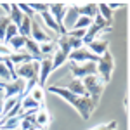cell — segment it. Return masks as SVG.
<instances>
[{
    "label": "cell",
    "mask_w": 130,
    "mask_h": 130,
    "mask_svg": "<svg viewBox=\"0 0 130 130\" xmlns=\"http://www.w3.org/2000/svg\"><path fill=\"white\" fill-rule=\"evenodd\" d=\"M76 12H78V16H83V18H89V19L94 21V18L97 16V4H80V5H76Z\"/></svg>",
    "instance_id": "obj_11"
},
{
    "label": "cell",
    "mask_w": 130,
    "mask_h": 130,
    "mask_svg": "<svg viewBox=\"0 0 130 130\" xmlns=\"http://www.w3.org/2000/svg\"><path fill=\"white\" fill-rule=\"evenodd\" d=\"M18 101H21L19 97H10V99H5V102H4V111H2V116H4V115H7V113H9V111L12 109L14 106H16V102H18Z\"/></svg>",
    "instance_id": "obj_28"
},
{
    "label": "cell",
    "mask_w": 130,
    "mask_h": 130,
    "mask_svg": "<svg viewBox=\"0 0 130 130\" xmlns=\"http://www.w3.org/2000/svg\"><path fill=\"white\" fill-rule=\"evenodd\" d=\"M49 90L52 92V94H57V95H59V97H62L64 101H68L70 104H73V106H75V109H76V111L82 115V118H83V120H89V116L92 115L94 108L97 106V104L90 99V97H78V95L71 94L70 90L64 89V87L50 85Z\"/></svg>",
    "instance_id": "obj_1"
},
{
    "label": "cell",
    "mask_w": 130,
    "mask_h": 130,
    "mask_svg": "<svg viewBox=\"0 0 130 130\" xmlns=\"http://www.w3.org/2000/svg\"><path fill=\"white\" fill-rule=\"evenodd\" d=\"M85 31L87 30H68V37H73V38H83L85 37Z\"/></svg>",
    "instance_id": "obj_30"
},
{
    "label": "cell",
    "mask_w": 130,
    "mask_h": 130,
    "mask_svg": "<svg viewBox=\"0 0 130 130\" xmlns=\"http://www.w3.org/2000/svg\"><path fill=\"white\" fill-rule=\"evenodd\" d=\"M82 83H83V87H85L87 97H90V99L97 104V102H99L101 94H102V90H104V83L99 80V76H97V75L85 76V78L82 80Z\"/></svg>",
    "instance_id": "obj_3"
},
{
    "label": "cell",
    "mask_w": 130,
    "mask_h": 130,
    "mask_svg": "<svg viewBox=\"0 0 130 130\" xmlns=\"http://www.w3.org/2000/svg\"><path fill=\"white\" fill-rule=\"evenodd\" d=\"M49 123H50L49 111L45 109L43 106H40V108L37 109V113H35V127H37V128H45Z\"/></svg>",
    "instance_id": "obj_12"
},
{
    "label": "cell",
    "mask_w": 130,
    "mask_h": 130,
    "mask_svg": "<svg viewBox=\"0 0 130 130\" xmlns=\"http://www.w3.org/2000/svg\"><path fill=\"white\" fill-rule=\"evenodd\" d=\"M28 5H30L31 10L37 12V14H43V12L49 10V2H31Z\"/></svg>",
    "instance_id": "obj_21"
},
{
    "label": "cell",
    "mask_w": 130,
    "mask_h": 130,
    "mask_svg": "<svg viewBox=\"0 0 130 130\" xmlns=\"http://www.w3.org/2000/svg\"><path fill=\"white\" fill-rule=\"evenodd\" d=\"M0 80L4 82V83H9V82H12V76H10L9 70H7V66H5L4 62H0Z\"/></svg>",
    "instance_id": "obj_25"
},
{
    "label": "cell",
    "mask_w": 130,
    "mask_h": 130,
    "mask_svg": "<svg viewBox=\"0 0 130 130\" xmlns=\"http://www.w3.org/2000/svg\"><path fill=\"white\" fill-rule=\"evenodd\" d=\"M9 61L14 64V66H19V64H24V62H30L31 56L28 52H10L9 54Z\"/></svg>",
    "instance_id": "obj_16"
},
{
    "label": "cell",
    "mask_w": 130,
    "mask_h": 130,
    "mask_svg": "<svg viewBox=\"0 0 130 130\" xmlns=\"http://www.w3.org/2000/svg\"><path fill=\"white\" fill-rule=\"evenodd\" d=\"M0 7L5 10L7 14H10V4H5V2H2V4H0Z\"/></svg>",
    "instance_id": "obj_32"
},
{
    "label": "cell",
    "mask_w": 130,
    "mask_h": 130,
    "mask_svg": "<svg viewBox=\"0 0 130 130\" xmlns=\"http://www.w3.org/2000/svg\"><path fill=\"white\" fill-rule=\"evenodd\" d=\"M24 90H26V80L23 78H16V80L9 82V83H4V92H5V99L10 97H24Z\"/></svg>",
    "instance_id": "obj_6"
},
{
    "label": "cell",
    "mask_w": 130,
    "mask_h": 130,
    "mask_svg": "<svg viewBox=\"0 0 130 130\" xmlns=\"http://www.w3.org/2000/svg\"><path fill=\"white\" fill-rule=\"evenodd\" d=\"M18 7H19V10L23 12V16H28L31 19H35V12L31 10V7L28 4H18Z\"/></svg>",
    "instance_id": "obj_29"
},
{
    "label": "cell",
    "mask_w": 130,
    "mask_h": 130,
    "mask_svg": "<svg viewBox=\"0 0 130 130\" xmlns=\"http://www.w3.org/2000/svg\"><path fill=\"white\" fill-rule=\"evenodd\" d=\"M68 61L70 62H76V64H83V62H99V57L94 56L89 49L82 47L78 50H73L70 54V57H68Z\"/></svg>",
    "instance_id": "obj_7"
},
{
    "label": "cell",
    "mask_w": 130,
    "mask_h": 130,
    "mask_svg": "<svg viewBox=\"0 0 130 130\" xmlns=\"http://www.w3.org/2000/svg\"><path fill=\"white\" fill-rule=\"evenodd\" d=\"M68 57H70V54H66V52H62L61 49L56 47L54 54H52V71L61 68L64 62H68Z\"/></svg>",
    "instance_id": "obj_14"
},
{
    "label": "cell",
    "mask_w": 130,
    "mask_h": 130,
    "mask_svg": "<svg viewBox=\"0 0 130 130\" xmlns=\"http://www.w3.org/2000/svg\"><path fill=\"white\" fill-rule=\"evenodd\" d=\"M31 130H38V128H31Z\"/></svg>",
    "instance_id": "obj_36"
},
{
    "label": "cell",
    "mask_w": 130,
    "mask_h": 130,
    "mask_svg": "<svg viewBox=\"0 0 130 130\" xmlns=\"http://www.w3.org/2000/svg\"><path fill=\"white\" fill-rule=\"evenodd\" d=\"M4 102H5V92H4V85H0V116L4 111Z\"/></svg>",
    "instance_id": "obj_31"
},
{
    "label": "cell",
    "mask_w": 130,
    "mask_h": 130,
    "mask_svg": "<svg viewBox=\"0 0 130 130\" xmlns=\"http://www.w3.org/2000/svg\"><path fill=\"white\" fill-rule=\"evenodd\" d=\"M18 35H19V30H18V26H16V24H12V23H9V26H7V31H5V40H4V42L10 40V38H14V37H18Z\"/></svg>",
    "instance_id": "obj_26"
},
{
    "label": "cell",
    "mask_w": 130,
    "mask_h": 130,
    "mask_svg": "<svg viewBox=\"0 0 130 130\" xmlns=\"http://www.w3.org/2000/svg\"><path fill=\"white\" fill-rule=\"evenodd\" d=\"M106 130H116V121H109L106 125Z\"/></svg>",
    "instance_id": "obj_33"
},
{
    "label": "cell",
    "mask_w": 130,
    "mask_h": 130,
    "mask_svg": "<svg viewBox=\"0 0 130 130\" xmlns=\"http://www.w3.org/2000/svg\"><path fill=\"white\" fill-rule=\"evenodd\" d=\"M9 18V21L12 23V24H16V26H19L21 21H23V12L19 10V7H18V4H10V14L7 16Z\"/></svg>",
    "instance_id": "obj_19"
},
{
    "label": "cell",
    "mask_w": 130,
    "mask_h": 130,
    "mask_svg": "<svg viewBox=\"0 0 130 130\" xmlns=\"http://www.w3.org/2000/svg\"><path fill=\"white\" fill-rule=\"evenodd\" d=\"M0 85H4V82H2V80H0Z\"/></svg>",
    "instance_id": "obj_35"
},
{
    "label": "cell",
    "mask_w": 130,
    "mask_h": 130,
    "mask_svg": "<svg viewBox=\"0 0 130 130\" xmlns=\"http://www.w3.org/2000/svg\"><path fill=\"white\" fill-rule=\"evenodd\" d=\"M30 38H31V40H35L38 45H40V43H45V42H50L49 35H47V33L40 28V24H38V21H37V19H31V33H30Z\"/></svg>",
    "instance_id": "obj_9"
},
{
    "label": "cell",
    "mask_w": 130,
    "mask_h": 130,
    "mask_svg": "<svg viewBox=\"0 0 130 130\" xmlns=\"http://www.w3.org/2000/svg\"><path fill=\"white\" fill-rule=\"evenodd\" d=\"M66 10H68V4H62V2H52V4H49V14L52 16V19L56 21V24L59 28V37L68 33V30L64 28Z\"/></svg>",
    "instance_id": "obj_4"
},
{
    "label": "cell",
    "mask_w": 130,
    "mask_h": 130,
    "mask_svg": "<svg viewBox=\"0 0 130 130\" xmlns=\"http://www.w3.org/2000/svg\"><path fill=\"white\" fill-rule=\"evenodd\" d=\"M64 89H68L71 94H75L78 97H87V92H85V87H83L82 80H71L68 83V87H64Z\"/></svg>",
    "instance_id": "obj_17"
},
{
    "label": "cell",
    "mask_w": 130,
    "mask_h": 130,
    "mask_svg": "<svg viewBox=\"0 0 130 130\" xmlns=\"http://www.w3.org/2000/svg\"><path fill=\"white\" fill-rule=\"evenodd\" d=\"M108 45H109V40L108 38H97V40H92L89 43V50L94 54V56H97V57H101L104 52H108Z\"/></svg>",
    "instance_id": "obj_10"
},
{
    "label": "cell",
    "mask_w": 130,
    "mask_h": 130,
    "mask_svg": "<svg viewBox=\"0 0 130 130\" xmlns=\"http://www.w3.org/2000/svg\"><path fill=\"white\" fill-rule=\"evenodd\" d=\"M24 49H26V52H28V54L31 56V59H33V61H40V59H42L40 45H38V43H37L35 40H31V38H26Z\"/></svg>",
    "instance_id": "obj_13"
},
{
    "label": "cell",
    "mask_w": 130,
    "mask_h": 130,
    "mask_svg": "<svg viewBox=\"0 0 130 130\" xmlns=\"http://www.w3.org/2000/svg\"><path fill=\"white\" fill-rule=\"evenodd\" d=\"M90 24H92V19L83 18V16H78V19H76V23L73 24V28H71V30H87Z\"/></svg>",
    "instance_id": "obj_22"
},
{
    "label": "cell",
    "mask_w": 130,
    "mask_h": 130,
    "mask_svg": "<svg viewBox=\"0 0 130 130\" xmlns=\"http://www.w3.org/2000/svg\"><path fill=\"white\" fill-rule=\"evenodd\" d=\"M38 108H40V104L33 99V97H30V95H24L21 99V109L23 111H37Z\"/></svg>",
    "instance_id": "obj_20"
},
{
    "label": "cell",
    "mask_w": 130,
    "mask_h": 130,
    "mask_svg": "<svg viewBox=\"0 0 130 130\" xmlns=\"http://www.w3.org/2000/svg\"><path fill=\"white\" fill-rule=\"evenodd\" d=\"M40 71H38V87H45L47 83V78L52 73V56H43L40 61Z\"/></svg>",
    "instance_id": "obj_8"
},
{
    "label": "cell",
    "mask_w": 130,
    "mask_h": 130,
    "mask_svg": "<svg viewBox=\"0 0 130 130\" xmlns=\"http://www.w3.org/2000/svg\"><path fill=\"white\" fill-rule=\"evenodd\" d=\"M24 43H26V38L21 37V35H18V37H14V38H10V40L5 42V45L10 47V52H19V50L24 47Z\"/></svg>",
    "instance_id": "obj_18"
},
{
    "label": "cell",
    "mask_w": 130,
    "mask_h": 130,
    "mask_svg": "<svg viewBox=\"0 0 130 130\" xmlns=\"http://www.w3.org/2000/svg\"><path fill=\"white\" fill-rule=\"evenodd\" d=\"M54 50H56V42H45V43H40L42 57H43V56H52Z\"/></svg>",
    "instance_id": "obj_23"
},
{
    "label": "cell",
    "mask_w": 130,
    "mask_h": 130,
    "mask_svg": "<svg viewBox=\"0 0 130 130\" xmlns=\"http://www.w3.org/2000/svg\"><path fill=\"white\" fill-rule=\"evenodd\" d=\"M28 95H30V97H33V99L37 101V102H38L40 106L43 104V89H42V87H38V85H37V87L31 90Z\"/></svg>",
    "instance_id": "obj_24"
},
{
    "label": "cell",
    "mask_w": 130,
    "mask_h": 130,
    "mask_svg": "<svg viewBox=\"0 0 130 130\" xmlns=\"http://www.w3.org/2000/svg\"><path fill=\"white\" fill-rule=\"evenodd\" d=\"M97 62H83V64H76V62H70L68 61V66L71 70V75L75 76V80H83L85 76H92V75H97Z\"/></svg>",
    "instance_id": "obj_5"
},
{
    "label": "cell",
    "mask_w": 130,
    "mask_h": 130,
    "mask_svg": "<svg viewBox=\"0 0 130 130\" xmlns=\"http://www.w3.org/2000/svg\"><path fill=\"white\" fill-rule=\"evenodd\" d=\"M78 19V12H76V5L75 4H71L68 5V10H66V16H64V28L68 30V26L73 28V24L76 23Z\"/></svg>",
    "instance_id": "obj_15"
},
{
    "label": "cell",
    "mask_w": 130,
    "mask_h": 130,
    "mask_svg": "<svg viewBox=\"0 0 130 130\" xmlns=\"http://www.w3.org/2000/svg\"><path fill=\"white\" fill-rule=\"evenodd\" d=\"M9 18L7 16H4V18H0V42L5 40V31H7V26H9Z\"/></svg>",
    "instance_id": "obj_27"
},
{
    "label": "cell",
    "mask_w": 130,
    "mask_h": 130,
    "mask_svg": "<svg viewBox=\"0 0 130 130\" xmlns=\"http://www.w3.org/2000/svg\"><path fill=\"white\" fill-rule=\"evenodd\" d=\"M97 66V73H99V80L102 83H108L111 80V75H113V70H115V61H113V56L111 52H104L99 57V62L95 64Z\"/></svg>",
    "instance_id": "obj_2"
},
{
    "label": "cell",
    "mask_w": 130,
    "mask_h": 130,
    "mask_svg": "<svg viewBox=\"0 0 130 130\" xmlns=\"http://www.w3.org/2000/svg\"><path fill=\"white\" fill-rule=\"evenodd\" d=\"M90 130H106V123H101V125H97V127H94Z\"/></svg>",
    "instance_id": "obj_34"
}]
</instances>
